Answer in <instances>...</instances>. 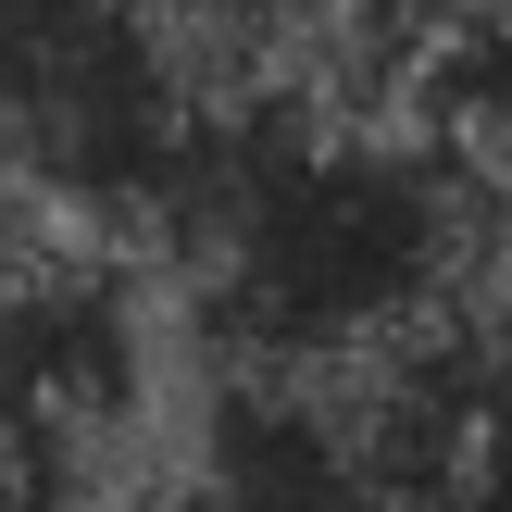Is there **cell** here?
Instances as JSON below:
<instances>
[{"label":"cell","mask_w":512,"mask_h":512,"mask_svg":"<svg viewBox=\"0 0 512 512\" xmlns=\"http://www.w3.org/2000/svg\"><path fill=\"white\" fill-rule=\"evenodd\" d=\"M100 512H225V500L200 488V475H150V488H113Z\"/></svg>","instance_id":"4"},{"label":"cell","mask_w":512,"mask_h":512,"mask_svg":"<svg viewBox=\"0 0 512 512\" xmlns=\"http://www.w3.org/2000/svg\"><path fill=\"white\" fill-rule=\"evenodd\" d=\"M0 512H63V463H38L13 425H0Z\"/></svg>","instance_id":"3"},{"label":"cell","mask_w":512,"mask_h":512,"mask_svg":"<svg viewBox=\"0 0 512 512\" xmlns=\"http://www.w3.org/2000/svg\"><path fill=\"white\" fill-rule=\"evenodd\" d=\"M238 100L150 0H0V200L63 238L175 250Z\"/></svg>","instance_id":"1"},{"label":"cell","mask_w":512,"mask_h":512,"mask_svg":"<svg viewBox=\"0 0 512 512\" xmlns=\"http://www.w3.org/2000/svg\"><path fill=\"white\" fill-rule=\"evenodd\" d=\"M150 413V275L138 250L100 238H38L0 250V425L38 463H100Z\"/></svg>","instance_id":"2"}]
</instances>
